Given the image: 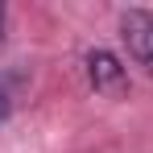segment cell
I'll use <instances>...</instances> for the list:
<instances>
[{"mask_svg":"<svg viewBox=\"0 0 153 153\" xmlns=\"http://www.w3.org/2000/svg\"><path fill=\"white\" fill-rule=\"evenodd\" d=\"M8 112H13V91H8V87L0 83V124L8 120Z\"/></svg>","mask_w":153,"mask_h":153,"instance_id":"3","label":"cell"},{"mask_svg":"<svg viewBox=\"0 0 153 153\" xmlns=\"http://www.w3.org/2000/svg\"><path fill=\"white\" fill-rule=\"evenodd\" d=\"M87 83L100 95H108V100H120L128 91V71H124V62L112 50L100 46V50H87Z\"/></svg>","mask_w":153,"mask_h":153,"instance_id":"1","label":"cell"},{"mask_svg":"<svg viewBox=\"0 0 153 153\" xmlns=\"http://www.w3.org/2000/svg\"><path fill=\"white\" fill-rule=\"evenodd\" d=\"M0 33H4V4H0Z\"/></svg>","mask_w":153,"mask_h":153,"instance_id":"4","label":"cell"},{"mask_svg":"<svg viewBox=\"0 0 153 153\" xmlns=\"http://www.w3.org/2000/svg\"><path fill=\"white\" fill-rule=\"evenodd\" d=\"M120 37H124L132 62L145 66V75L153 79V13H145V8H128L124 17H120Z\"/></svg>","mask_w":153,"mask_h":153,"instance_id":"2","label":"cell"}]
</instances>
